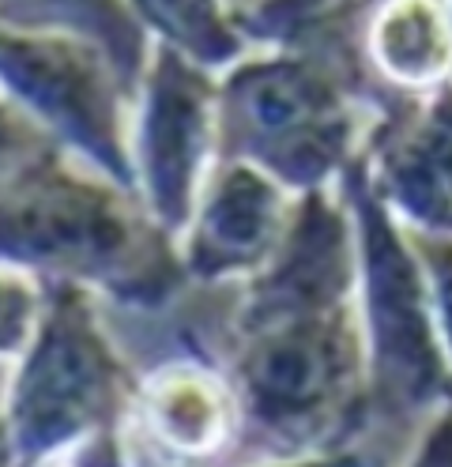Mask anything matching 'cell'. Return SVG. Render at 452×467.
<instances>
[{
	"mask_svg": "<svg viewBox=\"0 0 452 467\" xmlns=\"http://www.w3.org/2000/svg\"><path fill=\"white\" fill-rule=\"evenodd\" d=\"M237 132L290 178H317L336 159L340 121L324 87L301 68H249L230 87Z\"/></svg>",
	"mask_w": 452,
	"mask_h": 467,
	"instance_id": "1",
	"label": "cell"
},
{
	"mask_svg": "<svg viewBox=\"0 0 452 467\" xmlns=\"http://www.w3.org/2000/svg\"><path fill=\"white\" fill-rule=\"evenodd\" d=\"M362 223H366V268H370V313L384 389L404 400L422 403L437 385V350L426 325V306L415 283V272L388 230L384 215L362 196Z\"/></svg>",
	"mask_w": 452,
	"mask_h": 467,
	"instance_id": "2",
	"label": "cell"
},
{
	"mask_svg": "<svg viewBox=\"0 0 452 467\" xmlns=\"http://www.w3.org/2000/svg\"><path fill=\"white\" fill-rule=\"evenodd\" d=\"M106 400V358L87 332L79 309L60 306L19 381V433L49 449L79 433Z\"/></svg>",
	"mask_w": 452,
	"mask_h": 467,
	"instance_id": "3",
	"label": "cell"
},
{
	"mask_svg": "<svg viewBox=\"0 0 452 467\" xmlns=\"http://www.w3.org/2000/svg\"><path fill=\"white\" fill-rule=\"evenodd\" d=\"M5 242L12 256L106 268L125 256L121 249L129 245V230L99 192L76 189L60 178H38L19 189L16 203H8Z\"/></svg>",
	"mask_w": 452,
	"mask_h": 467,
	"instance_id": "4",
	"label": "cell"
},
{
	"mask_svg": "<svg viewBox=\"0 0 452 467\" xmlns=\"http://www.w3.org/2000/svg\"><path fill=\"white\" fill-rule=\"evenodd\" d=\"M351 350L340 320L298 313L290 325L257 343L246 366V385L257 411L271 422L313 415L343 389Z\"/></svg>",
	"mask_w": 452,
	"mask_h": 467,
	"instance_id": "5",
	"label": "cell"
},
{
	"mask_svg": "<svg viewBox=\"0 0 452 467\" xmlns=\"http://www.w3.org/2000/svg\"><path fill=\"white\" fill-rule=\"evenodd\" d=\"M5 68H8V83L23 99H30V106L49 113L72 140H79L83 148L106 159L117 173H125L117 155V140H113L106 91L99 83V72L79 53H72L60 42H49V46L8 42Z\"/></svg>",
	"mask_w": 452,
	"mask_h": 467,
	"instance_id": "6",
	"label": "cell"
},
{
	"mask_svg": "<svg viewBox=\"0 0 452 467\" xmlns=\"http://www.w3.org/2000/svg\"><path fill=\"white\" fill-rule=\"evenodd\" d=\"M147 178L166 219H181L204 148V95L177 61L163 57L147 113Z\"/></svg>",
	"mask_w": 452,
	"mask_h": 467,
	"instance_id": "7",
	"label": "cell"
},
{
	"mask_svg": "<svg viewBox=\"0 0 452 467\" xmlns=\"http://www.w3.org/2000/svg\"><path fill=\"white\" fill-rule=\"evenodd\" d=\"M271 234H276V192L253 173H234L204 212L196 265L204 272L249 265L268 249Z\"/></svg>",
	"mask_w": 452,
	"mask_h": 467,
	"instance_id": "8",
	"label": "cell"
},
{
	"mask_svg": "<svg viewBox=\"0 0 452 467\" xmlns=\"http://www.w3.org/2000/svg\"><path fill=\"white\" fill-rule=\"evenodd\" d=\"M388 182L411 215L430 226H452V95L388 159Z\"/></svg>",
	"mask_w": 452,
	"mask_h": 467,
	"instance_id": "9",
	"label": "cell"
},
{
	"mask_svg": "<svg viewBox=\"0 0 452 467\" xmlns=\"http://www.w3.org/2000/svg\"><path fill=\"white\" fill-rule=\"evenodd\" d=\"M343 238H340V226L324 208H313L301 219V230L294 234V245L287 253V260L279 265L276 279L268 283V295L264 302L287 313H313L321 309L336 290L343 286Z\"/></svg>",
	"mask_w": 452,
	"mask_h": 467,
	"instance_id": "10",
	"label": "cell"
},
{
	"mask_svg": "<svg viewBox=\"0 0 452 467\" xmlns=\"http://www.w3.org/2000/svg\"><path fill=\"white\" fill-rule=\"evenodd\" d=\"M143 16H151L166 35L189 46L204 61H223L234 53V38L215 16L211 0H136Z\"/></svg>",
	"mask_w": 452,
	"mask_h": 467,
	"instance_id": "11",
	"label": "cell"
},
{
	"mask_svg": "<svg viewBox=\"0 0 452 467\" xmlns=\"http://www.w3.org/2000/svg\"><path fill=\"white\" fill-rule=\"evenodd\" d=\"M381 46H384V57L392 68L400 72H411V76H422L430 61H437V35H434V19L422 12V8H411L404 16H396L384 35H381Z\"/></svg>",
	"mask_w": 452,
	"mask_h": 467,
	"instance_id": "12",
	"label": "cell"
},
{
	"mask_svg": "<svg viewBox=\"0 0 452 467\" xmlns=\"http://www.w3.org/2000/svg\"><path fill=\"white\" fill-rule=\"evenodd\" d=\"M16 5H35V8H68V12H90L99 19V26L106 35H117L121 42H125L129 49L136 46L132 38H129V31H125V23H121V16H113V8H110V0H16Z\"/></svg>",
	"mask_w": 452,
	"mask_h": 467,
	"instance_id": "13",
	"label": "cell"
},
{
	"mask_svg": "<svg viewBox=\"0 0 452 467\" xmlns=\"http://www.w3.org/2000/svg\"><path fill=\"white\" fill-rule=\"evenodd\" d=\"M430 268L437 279V306H441V320H445V332L452 339V249H430Z\"/></svg>",
	"mask_w": 452,
	"mask_h": 467,
	"instance_id": "14",
	"label": "cell"
}]
</instances>
